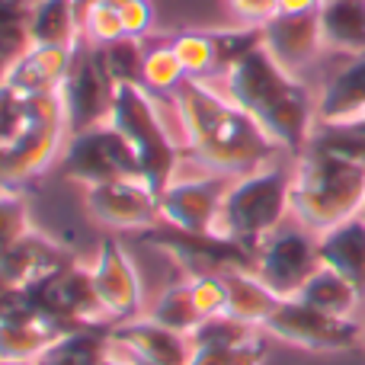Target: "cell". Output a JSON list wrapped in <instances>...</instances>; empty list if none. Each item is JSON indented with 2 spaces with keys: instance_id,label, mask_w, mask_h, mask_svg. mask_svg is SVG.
I'll return each instance as SVG.
<instances>
[{
  "instance_id": "5b68a950",
  "label": "cell",
  "mask_w": 365,
  "mask_h": 365,
  "mask_svg": "<svg viewBox=\"0 0 365 365\" xmlns=\"http://www.w3.org/2000/svg\"><path fill=\"white\" fill-rule=\"evenodd\" d=\"M109 125L135 151L141 182L154 195H160L177 177L180 151L173 145L170 132H167L164 119H160L158 106H154V93H148L145 87H135V83H119L113 113H109Z\"/></svg>"
},
{
  "instance_id": "60d3db41",
  "label": "cell",
  "mask_w": 365,
  "mask_h": 365,
  "mask_svg": "<svg viewBox=\"0 0 365 365\" xmlns=\"http://www.w3.org/2000/svg\"><path fill=\"white\" fill-rule=\"evenodd\" d=\"M6 74H10V61H4V58H0V87L6 83Z\"/></svg>"
},
{
  "instance_id": "7c38bea8",
  "label": "cell",
  "mask_w": 365,
  "mask_h": 365,
  "mask_svg": "<svg viewBox=\"0 0 365 365\" xmlns=\"http://www.w3.org/2000/svg\"><path fill=\"white\" fill-rule=\"evenodd\" d=\"M90 276H93L96 298H100L109 324L132 321V317L141 314V304H145L141 276L135 269L132 257L122 250V244L115 237H106L100 244L93 266H90Z\"/></svg>"
},
{
  "instance_id": "ee69618b",
  "label": "cell",
  "mask_w": 365,
  "mask_h": 365,
  "mask_svg": "<svg viewBox=\"0 0 365 365\" xmlns=\"http://www.w3.org/2000/svg\"><path fill=\"white\" fill-rule=\"evenodd\" d=\"M0 365H36V362H13V359H0Z\"/></svg>"
},
{
  "instance_id": "d6986e66",
  "label": "cell",
  "mask_w": 365,
  "mask_h": 365,
  "mask_svg": "<svg viewBox=\"0 0 365 365\" xmlns=\"http://www.w3.org/2000/svg\"><path fill=\"white\" fill-rule=\"evenodd\" d=\"M365 119V55H356L343 71L327 81L317 96V122L349 125Z\"/></svg>"
},
{
  "instance_id": "7a4b0ae2",
  "label": "cell",
  "mask_w": 365,
  "mask_h": 365,
  "mask_svg": "<svg viewBox=\"0 0 365 365\" xmlns=\"http://www.w3.org/2000/svg\"><path fill=\"white\" fill-rule=\"evenodd\" d=\"M225 93L257 119V125L276 141L282 151L302 154L317 125V103L308 87L292 71H285L269 51L259 45L240 58L225 77Z\"/></svg>"
},
{
  "instance_id": "277c9868",
  "label": "cell",
  "mask_w": 365,
  "mask_h": 365,
  "mask_svg": "<svg viewBox=\"0 0 365 365\" xmlns=\"http://www.w3.org/2000/svg\"><path fill=\"white\" fill-rule=\"evenodd\" d=\"M292 215V173L285 167H259L227 186L215 221V237L253 253Z\"/></svg>"
},
{
  "instance_id": "bcb514c9",
  "label": "cell",
  "mask_w": 365,
  "mask_h": 365,
  "mask_svg": "<svg viewBox=\"0 0 365 365\" xmlns=\"http://www.w3.org/2000/svg\"><path fill=\"white\" fill-rule=\"evenodd\" d=\"M353 125H359V128H362V132H365V119H359V122H353Z\"/></svg>"
},
{
  "instance_id": "8992f818",
  "label": "cell",
  "mask_w": 365,
  "mask_h": 365,
  "mask_svg": "<svg viewBox=\"0 0 365 365\" xmlns=\"http://www.w3.org/2000/svg\"><path fill=\"white\" fill-rule=\"evenodd\" d=\"M64 138H68V122H64L61 96L58 93L26 96L23 128L0 148L6 186L19 189L36 180L38 173L48 170L64 154Z\"/></svg>"
},
{
  "instance_id": "83f0119b",
  "label": "cell",
  "mask_w": 365,
  "mask_h": 365,
  "mask_svg": "<svg viewBox=\"0 0 365 365\" xmlns=\"http://www.w3.org/2000/svg\"><path fill=\"white\" fill-rule=\"evenodd\" d=\"M103 48V61H106L109 74H113L115 83H135V87H145V38H132L122 36L109 45H100Z\"/></svg>"
},
{
  "instance_id": "e0dca14e",
  "label": "cell",
  "mask_w": 365,
  "mask_h": 365,
  "mask_svg": "<svg viewBox=\"0 0 365 365\" xmlns=\"http://www.w3.org/2000/svg\"><path fill=\"white\" fill-rule=\"evenodd\" d=\"M71 64V45H32L19 61L10 64V83L16 93L38 96V93H58L64 74Z\"/></svg>"
},
{
  "instance_id": "f546056e",
  "label": "cell",
  "mask_w": 365,
  "mask_h": 365,
  "mask_svg": "<svg viewBox=\"0 0 365 365\" xmlns=\"http://www.w3.org/2000/svg\"><path fill=\"white\" fill-rule=\"evenodd\" d=\"M55 340L42 327H26V324H0V359L13 362H36L45 353V346Z\"/></svg>"
},
{
  "instance_id": "cb8c5ba5",
  "label": "cell",
  "mask_w": 365,
  "mask_h": 365,
  "mask_svg": "<svg viewBox=\"0 0 365 365\" xmlns=\"http://www.w3.org/2000/svg\"><path fill=\"white\" fill-rule=\"evenodd\" d=\"M32 45H71L81 36V23L71 0H38L29 13Z\"/></svg>"
},
{
  "instance_id": "ab89813d",
  "label": "cell",
  "mask_w": 365,
  "mask_h": 365,
  "mask_svg": "<svg viewBox=\"0 0 365 365\" xmlns=\"http://www.w3.org/2000/svg\"><path fill=\"white\" fill-rule=\"evenodd\" d=\"M71 4H74V13H77V23H81L83 16H87V10L93 4H100V0H71Z\"/></svg>"
},
{
  "instance_id": "f35d334b",
  "label": "cell",
  "mask_w": 365,
  "mask_h": 365,
  "mask_svg": "<svg viewBox=\"0 0 365 365\" xmlns=\"http://www.w3.org/2000/svg\"><path fill=\"white\" fill-rule=\"evenodd\" d=\"M321 10V0H279V13H314Z\"/></svg>"
},
{
  "instance_id": "c3c4849f",
  "label": "cell",
  "mask_w": 365,
  "mask_h": 365,
  "mask_svg": "<svg viewBox=\"0 0 365 365\" xmlns=\"http://www.w3.org/2000/svg\"><path fill=\"white\" fill-rule=\"evenodd\" d=\"M362 340H365V321H362Z\"/></svg>"
},
{
  "instance_id": "d4e9b609",
  "label": "cell",
  "mask_w": 365,
  "mask_h": 365,
  "mask_svg": "<svg viewBox=\"0 0 365 365\" xmlns=\"http://www.w3.org/2000/svg\"><path fill=\"white\" fill-rule=\"evenodd\" d=\"M170 45L182 61V68H186V77H192V81H212V77L221 74L212 29H186L180 36H173Z\"/></svg>"
},
{
  "instance_id": "d6a6232c",
  "label": "cell",
  "mask_w": 365,
  "mask_h": 365,
  "mask_svg": "<svg viewBox=\"0 0 365 365\" xmlns=\"http://www.w3.org/2000/svg\"><path fill=\"white\" fill-rule=\"evenodd\" d=\"M189 282V295L192 304L199 311V317H218L227 311V285H225V272H195L186 276Z\"/></svg>"
},
{
  "instance_id": "5bb4252c",
  "label": "cell",
  "mask_w": 365,
  "mask_h": 365,
  "mask_svg": "<svg viewBox=\"0 0 365 365\" xmlns=\"http://www.w3.org/2000/svg\"><path fill=\"white\" fill-rule=\"evenodd\" d=\"M225 192H227L225 177H215V173L199 180H173L158 195L160 221L186 234H212Z\"/></svg>"
},
{
  "instance_id": "f1b7e54d",
  "label": "cell",
  "mask_w": 365,
  "mask_h": 365,
  "mask_svg": "<svg viewBox=\"0 0 365 365\" xmlns=\"http://www.w3.org/2000/svg\"><path fill=\"white\" fill-rule=\"evenodd\" d=\"M304 151H324V154H336V158L365 164V132L359 125H353V122H349V125H327V122H317Z\"/></svg>"
},
{
  "instance_id": "4316f807",
  "label": "cell",
  "mask_w": 365,
  "mask_h": 365,
  "mask_svg": "<svg viewBox=\"0 0 365 365\" xmlns=\"http://www.w3.org/2000/svg\"><path fill=\"white\" fill-rule=\"evenodd\" d=\"M186 81V68L170 42L151 45L145 51V90L154 96H173Z\"/></svg>"
},
{
  "instance_id": "52a82bcc",
  "label": "cell",
  "mask_w": 365,
  "mask_h": 365,
  "mask_svg": "<svg viewBox=\"0 0 365 365\" xmlns=\"http://www.w3.org/2000/svg\"><path fill=\"white\" fill-rule=\"evenodd\" d=\"M115 87L106 61H103V48L93 45L90 38L77 36L71 42V64L64 74L58 96L64 106V122H68V135L87 132L103 122H109L115 100Z\"/></svg>"
},
{
  "instance_id": "3957f363",
  "label": "cell",
  "mask_w": 365,
  "mask_h": 365,
  "mask_svg": "<svg viewBox=\"0 0 365 365\" xmlns=\"http://www.w3.org/2000/svg\"><path fill=\"white\" fill-rule=\"evenodd\" d=\"M365 202V164L324 151H302L292 170V218L321 234L356 218Z\"/></svg>"
},
{
  "instance_id": "4fadbf2b",
  "label": "cell",
  "mask_w": 365,
  "mask_h": 365,
  "mask_svg": "<svg viewBox=\"0 0 365 365\" xmlns=\"http://www.w3.org/2000/svg\"><path fill=\"white\" fill-rule=\"evenodd\" d=\"M109 353L125 365H189L192 340L151 317H132L109 327Z\"/></svg>"
},
{
  "instance_id": "8fae6325",
  "label": "cell",
  "mask_w": 365,
  "mask_h": 365,
  "mask_svg": "<svg viewBox=\"0 0 365 365\" xmlns=\"http://www.w3.org/2000/svg\"><path fill=\"white\" fill-rule=\"evenodd\" d=\"M83 205L109 231H151L160 225V202L141 180H115L83 189Z\"/></svg>"
},
{
  "instance_id": "44dd1931",
  "label": "cell",
  "mask_w": 365,
  "mask_h": 365,
  "mask_svg": "<svg viewBox=\"0 0 365 365\" xmlns=\"http://www.w3.org/2000/svg\"><path fill=\"white\" fill-rule=\"evenodd\" d=\"M225 285H227V317L247 324V327H259L269 321L276 311L279 298L253 276V269H225Z\"/></svg>"
},
{
  "instance_id": "484cf974",
  "label": "cell",
  "mask_w": 365,
  "mask_h": 365,
  "mask_svg": "<svg viewBox=\"0 0 365 365\" xmlns=\"http://www.w3.org/2000/svg\"><path fill=\"white\" fill-rule=\"evenodd\" d=\"M151 317L154 324H160V327L173 330V334H182L189 336L195 327H199V311H195L192 304V295H189V282L182 279V282H170L164 292L158 295V302L151 304Z\"/></svg>"
},
{
  "instance_id": "7402d4cb",
  "label": "cell",
  "mask_w": 365,
  "mask_h": 365,
  "mask_svg": "<svg viewBox=\"0 0 365 365\" xmlns=\"http://www.w3.org/2000/svg\"><path fill=\"white\" fill-rule=\"evenodd\" d=\"M109 359V327H77L55 336L36 365H100Z\"/></svg>"
},
{
  "instance_id": "30bf717a",
  "label": "cell",
  "mask_w": 365,
  "mask_h": 365,
  "mask_svg": "<svg viewBox=\"0 0 365 365\" xmlns=\"http://www.w3.org/2000/svg\"><path fill=\"white\" fill-rule=\"evenodd\" d=\"M263 334L311 353H340L362 340V324L353 317L327 314L302 298H279L276 311L263 324Z\"/></svg>"
},
{
  "instance_id": "681fc988",
  "label": "cell",
  "mask_w": 365,
  "mask_h": 365,
  "mask_svg": "<svg viewBox=\"0 0 365 365\" xmlns=\"http://www.w3.org/2000/svg\"><path fill=\"white\" fill-rule=\"evenodd\" d=\"M321 4H324V0H321Z\"/></svg>"
},
{
  "instance_id": "ffe728a7",
  "label": "cell",
  "mask_w": 365,
  "mask_h": 365,
  "mask_svg": "<svg viewBox=\"0 0 365 365\" xmlns=\"http://www.w3.org/2000/svg\"><path fill=\"white\" fill-rule=\"evenodd\" d=\"M324 48L343 55H365V0H324L321 10Z\"/></svg>"
},
{
  "instance_id": "f6af8a7d",
  "label": "cell",
  "mask_w": 365,
  "mask_h": 365,
  "mask_svg": "<svg viewBox=\"0 0 365 365\" xmlns=\"http://www.w3.org/2000/svg\"><path fill=\"white\" fill-rule=\"evenodd\" d=\"M103 4H109V6H122V4H128V0H103Z\"/></svg>"
},
{
  "instance_id": "74e56055",
  "label": "cell",
  "mask_w": 365,
  "mask_h": 365,
  "mask_svg": "<svg viewBox=\"0 0 365 365\" xmlns=\"http://www.w3.org/2000/svg\"><path fill=\"white\" fill-rule=\"evenodd\" d=\"M253 340V336H250ZM240 346L237 349H215V346H192L189 365H237Z\"/></svg>"
},
{
  "instance_id": "2e32d148",
  "label": "cell",
  "mask_w": 365,
  "mask_h": 365,
  "mask_svg": "<svg viewBox=\"0 0 365 365\" xmlns=\"http://www.w3.org/2000/svg\"><path fill=\"white\" fill-rule=\"evenodd\" d=\"M74 259L48 237L26 234L4 259H0V289H32L38 282L58 279Z\"/></svg>"
},
{
  "instance_id": "d590c367",
  "label": "cell",
  "mask_w": 365,
  "mask_h": 365,
  "mask_svg": "<svg viewBox=\"0 0 365 365\" xmlns=\"http://www.w3.org/2000/svg\"><path fill=\"white\" fill-rule=\"evenodd\" d=\"M119 19H122V32L132 38H145L154 26V6L151 0H128L119 6Z\"/></svg>"
},
{
  "instance_id": "6da1fadb",
  "label": "cell",
  "mask_w": 365,
  "mask_h": 365,
  "mask_svg": "<svg viewBox=\"0 0 365 365\" xmlns=\"http://www.w3.org/2000/svg\"><path fill=\"white\" fill-rule=\"evenodd\" d=\"M170 100L177 106L189 154L215 177H247L259 167H269L276 151H282L253 115H247L231 96L215 90L208 81L186 77Z\"/></svg>"
},
{
  "instance_id": "8d00e7d4",
  "label": "cell",
  "mask_w": 365,
  "mask_h": 365,
  "mask_svg": "<svg viewBox=\"0 0 365 365\" xmlns=\"http://www.w3.org/2000/svg\"><path fill=\"white\" fill-rule=\"evenodd\" d=\"M227 4L244 19V26H263L279 13V0H227Z\"/></svg>"
},
{
  "instance_id": "9c48e42d",
  "label": "cell",
  "mask_w": 365,
  "mask_h": 365,
  "mask_svg": "<svg viewBox=\"0 0 365 365\" xmlns=\"http://www.w3.org/2000/svg\"><path fill=\"white\" fill-rule=\"evenodd\" d=\"M61 170L71 182H77L83 189L115 180H141L135 151L109 122L87 128V132L68 135V145H64L61 154Z\"/></svg>"
},
{
  "instance_id": "7dc6e473",
  "label": "cell",
  "mask_w": 365,
  "mask_h": 365,
  "mask_svg": "<svg viewBox=\"0 0 365 365\" xmlns=\"http://www.w3.org/2000/svg\"><path fill=\"white\" fill-rule=\"evenodd\" d=\"M359 218H362V221H365V202H362V212H359Z\"/></svg>"
},
{
  "instance_id": "4dcf8cb0",
  "label": "cell",
  "mask_w": 365,
  "mask_h": 365,
  "mask_svg": "<svg viewBox=\"0 0 365 365\" xmlns=\"http://www.w3.org/2000/svg\"><path fill=\"white\" fill-rule=\"evenodd\" d=\"M257 334H259V327H247V324L234 321V317L218 314V317H205V321H199V327L189 334V340H192V346L237 349Z\"/></svg>"
},
{
  "instance_id": "ba28073f",
  "label": "cell",
  "mask_w": 365,
  "mask_h": 365,
  "mask_svg": "<svg viewBox=\"0 0 365 365\" xmlns=\"http://www.w3.org/2000/svg\"><path fill=\"white\" fill-rule=\"evenodd\" d=\"M250 269L276 298H295L304 282L321 269L317 234L298 221H285L253 250Z\"/></svg>"
},
{
  "instance_id": "ac0fdd59",
  "label": "cell",
  "mask_w": 365,
  "mask_h": 365,
  "mask_svg": "<svg viewBox=\"0 0 365 365\" xmlns=\"http://www.w3.org/2000/svg\"><path fill=\"white\" fill-rule=\"evenodd\" d=\"M317 253L321 266L340 272L365 295V221L359 215L317 234Z\"/></svg>"
},
{
  "instance_id": "b9f144b4",
  "label": "cell",
  "mask_w": 365,
  "mask_h": 365,
  "mask_svg": "<svg viewBox=\"0 0 365 365\" xmlns=\"http://www.w3.org/2000/svg\"><path fill=\"white\" fill-rule=\"evenodd\" d=\"M4 189H10V186H6V177H4V160H0V192H4Z\"/></svg>"
},
{
  "instance_id": "1f68e13d",
  "label": "cell",
  "mask_w": 365,
  "mask_h": 365,
  "mask_svg": "<svg viewBox=\"0 0 365 365\" xmlns=\"http://www.w3.org/2000/svg\"><path fill=\"white\" fill-rule=\"evenodd\" d=\"M29 205L19 195V189H4L0 192V259L29 234Z\"/></svg>"
},
{
  "instance_id": "836d02e7",
  "label": "cell",
  "mask_w": 365,
  "mask_h": 365,
  "mask_svg": "<svg viewBox=\"0 0 365 365\" xmlns=\"http://www.w3.org/2000/svg\"><path fill=\"white\" fill-rule=\"evenodd\" d=\"M81 36L90 38L93 45H109L115 38H122V19H119V6H109V4H93L87 10V16L81 19Z\"/></svg>"
},
{
  "instance_id": "e575fe53",
  "label": "cell",
  "mask_w": 365,
  "mask_h": 365,
  "mask_svg": "<svg viewBox=\"0 0 365 365\" xmlns=\"http://www.w3.org/2000/svg\"><path fill=\"white\" fill-rule=\"evenodd\" d=\"M26 122V96L16 93L10 83L0 87V148L23 128Z\"/></svg>"
},
{
  "instance_id": "9a60e30c",
  "label": "cell",
  "mask_w": 365,
  "mask_h": 365,
  "mask_svg": "<svg viewBox=\"0 0 365 365\" xmlns=\"http://www.w3.org/2000/svg\"><path fill=\"white\" fill-rule=\"evenodd\" d=\"M263 48L282 64L285 71H302L324 48L321 16L314 13H276L263 23Z\"/></svg>"
},
{
  "instance_id": "603a6c76",
  "label": "cell",
  "mask_w": 365,
  "mask_h": 365,
  "mask_svg": "<svg viewBox=\"0 0 365 365\" xmlns=\"http://www.w3.org/2000/svg\"><path fill=\"white\" fill-rule=\"evenodd\" d=\"M295 298H302V302L327 311V314L353 317L356 308H359V302H362V292L356 289L349 279H343L340 272H334L330 266H321V269L304 282V289L298 292Z\"/></svg>"
},
{
  "instance_id": "7bdbcfd3",
  "label": "cell",
  "mask_w": 365,
  "mask_h": 365,
  "mask_svg": "<svg viewBox=\"0 0 365 365\" xmlns=\"http://www.w3.org/2000/svg\"><path fill=\"white\" fill-rule=\"evenodd\" d=\"M100 365H125V362H122V359H115V356L109 353V359H106V362H100Z\"/></svg>"
}]
</instances>
